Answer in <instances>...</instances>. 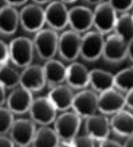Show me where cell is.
Segmentation results:
<instances>
[{"instance_id": "30bf717a", "label": "cell", "mask_w": 133, "mask_h": 147, "mask_svg": "<svg viewBox=\"0 0 133 147\" xmlns=\"http://www.w3.org/2000/svg\"><path fill=\"white\" fill-rule=\"evenodd\" d=\"M36 129V123L31 118L15 119L9 129V137L15 146H28L31 145Z\"/></svg>"}, {"instance_id": "44dd1931", "label": "cell", "mask_w": 133, "mask_h": 147, "mask_svg": "<svg viewBox=\"0 0 133 147\" xmlns=\"http://www.w3.org/2000/svg\"><path fill=\"white\" fill-rule=\"evenodd\" d=\"M74 93L66 84H60L53 88L48 94V98L52 102L58 111H65L71 108Z\"/></svg>"}, {"instance_id": "7402d4cb", "label": "cell", "mask_w": 133, "mask_h": 147, "mask_svg": "<svg viewBox=\"0 0 133 147\" xmlns=\"http://www.w3.org/2000/svg\"><path fill=\"white\" fill-rule=\"evenodd\" d=\"M19 26V12L16 7L5 5L0 8V34L12 36Z\"/></svg>"}, {"instance_id": "cb8c5ba5", "label": "cell", "mask_w": 133, "mask_h": 147, "mask_svg": "<svg viewBox=\"0 0 133 147\" xmlns=\"http://www.w3.org/2000/svg\"><path fill=\"white\" fill-rule=\"evenodd\" d=\"M60 139L55 129L48 125H41L36 129L31 145L33 146H59Z\"/></svg>"}, {"instance_id": "484cf974", "label": "cell", "mask_w": 133, "mask_h": 147, "mask_svg": "<svg viewBox=\"0 0 133 147\" xmlns=\"http://www.w3.org/2000/svg\"><path fill=\"white\" fill-rule=\"evenodd\" d=\"M20 73L8 63L0 65V85L5 89H12L19 86Z\"/></svg>"}, {"instance_id": "ffe728a7", "label": "cell", "mask_w": 133, "mask_h": 147, "mask_svg": "<svg viewBox=\"0 0 133 147\" xmlns=\"http://www.w3.org/2000/svg\"><path fill=\"white\" fill-rule=\"evenodd\" d=\"M42 67L46 86L49 88L65 82L66 66L64 63L52 58L46 60Z\"/></svg>"}, {"instance_id": "277c9868", "label": "cell", "mask_w": 133, "mask_h": 147, "mask_svg": "<svg viewBox=\"0 0 133 147\" xmlns=\"http://www.w3.org/2000/svg\"><path fill=\"white\" fill-rule=\"evenodd\" d=\"M19 12V25L29 33H36L45 24L44 9L37 3L23 5Z\"/></svg>"}, {"instance_id": "5b68a950", "label": "cell", "mask_w": 133, "mask_h": 147, "mask_svg": "<svg viewBox=\"0 0 133 147\" xmlns=\"http://www.w3.org/2000/svg\"><path fill=\"white\" fill-rule=\"evenodd\" d=\"M105 37L97 31H88L81 36L80 57L87 62H95L102 57Z\"/></svg>"}, {"instance_id": "ba28073f", "label": "cell", "mask_w": 133, "mask_h": 147, "mask_svg": "<svg viewBox=\"0 0 133 147\" xmlns=\"http://www.w3.org/2000/svg\"><path fill=\"white\" fill-rule=\"evenodd\" d=\"M93 27L102 34L112 33L117 19L118 13L107 1L96 5L93 11Z\"/></svg>"}, {"instance_id": "6da1fadb", "label": "cell", "mask_w": 133, "mask_h": 147, "mask_svg": "<svg viewBox=\"0 0 133 147\" xmlns=\"http://www.w3.org/2000/svg\"><path fill=\"white\" fill-rule=\"evenodd\" d=\"M56 117L54 129L60 139V146H72V140L78 135L83 119L74 111L68 110Z\"/></svg>"}, {"instance_id": "3957f363", "label": "cell", "mask_w": 133, "mask_h": 147, "mask_svg": "<svg viewBox=\"0 0 133 147\" xmlns=\"http://www.w3.org/2000/svg\"><path fill=\"white\" fill-rule=\"evenodd\" d=\"M9 61L18 68L23 69L32 63L35 56L33 42L29 37H18L9 44Z\"/></svg>"}, {"instance_id": "74e56055", "label": "cell", "mask_w": 133, "mask_h": 147, "mask_svg": "<svg viewBox=\"0 0 133 147\" xmlns=\"http://www.w3.org/2000/svg\"><path fill=\"white\" fill-rule=\"evenodd\" d=\"M126 140L124 142V146L127 147H132L133 146V136L132 135V136H129L126 137Z\"/></svg>"}, {"instance_id": "d6a6232c", "label": "cell", "mask_w": 133, "mask_h": 147, "mask_svg": "<svg viewBox=\"0 0 133 147\" xmlns=\"http://www.w3.org/2000/svg\"><path fill=\"white\" fill-rule=\"evenodd\" d=\"M98 146H121V143H119L118 141L109 139L107 137L106 139H103L102 140L98 142Z\"/></svg>"}, {"instance_id": "d4e9b609", "label": "cell", "mask_w": 133, "mask_h": 147, "mask_svg": "<svg viewBox=\"0 0 133 147\" xmlns=\"http://www.w3.org/2000/svg\"><path fill=\"white\" fill-rule=\"evenodd\" d=\"M113 33L119 36L126 42L133 40V17L129 12L119 14L113 28Z\"/></svg>"}, {"instance_id": "e575fe53", "label": "cell", "mask_w": 133, "mask_h": 147, "mask_svg": "<svg viewBox=\"0 0 133 147\" xmlns=\"http://www.w3.org/2000/svg\"><path fill=\"white\" fill-rule=\"evenodd\" d=\"M28 1L29 0H4L5 4L11 5V6L16 7V8L19 6H23L25 4H27Z\"/></svg>"}, {"instance_id": "4fadbf2b", "label": "cell", "mask_w": 133, "mask_h": 147, "mask_svg": "<svg viewBox=\"0 0 133 147\" xmlns=\"http://www.w3.org/2000/svg\"><path fill=\"white\" fill-rule=\"evenodd\" d=\"M124 108V94L115 88H109L98 94V111L101 114L112 115Z\"/></svg>"}, {"instance_id": "60d3db41", "label": "cell", "mask_w": 133, "mask_h": 147, "mask_svg": "<svg viewBox=\"0 0 133 147\" xmlns=\"http://www.w3.org/2000/svg\"><path fill=\"white\" fill-rule=\"evenodd\" d=\"M60 1L63 2H64L65 4H71V3L75 2L77 0H60Z\"/></svg>"}, {"instance_id": "e0dca14e", "label": "cell", "mask_w": 133, "mask_h": 147, "mask_svg": "<svg viewBox=\"0 0 133 147\" xmlns=\"http://www.w3.org/2000/svg\"><path fill=\"white\" fill-rule=\"evenodd\" d=\"M84 120L86 134L90 136L97 141V143L103 139L109 137L111 129L109 119L107 115L94 114Z\"/></svg>"}, {"instance_id": "f546056e", "label": "cell", "mask_w": 133, "mask_h": 147, "mask_svg": "<svg viewBox=\"0 0 133 147\" xmlns=\"http://www.w3.org/2000/svg\"><path fill=\"white\" fill-rule=\"evenodd\" d=\"M72 146H97V141L92 138L90 136L87 134L83 136H75L72 140Z\"/></svg>"}, {"instance_id": "d6986e66", "label": "cell", "mask_w": 133, "mask_h": 147, "mask_svg": "<svg viewBox=\"0 0 133 147\" xmlns=\"http://www.w3.org/2000/svg\"><path fill=\"white\" fill-rule=\"evenodd\" d=\"M109 119L110 129L118 136L126 138L133 134V116L128 110L119 111Z\"/></svg>"}, {"instance_id": "9c48e42d", "label": "cell", "mask_w": 133, "mask_h": 147, "mask_svg": "<svg viewBox=\"0 0 133 147\" xmlns=\"http://www.w3.org/2000/svg\"><path fill=\"white\" fill-rule=\"evenodd\" d=\"M71 109L82 119L98 111V94L93 89L87 88L81 89L77 94H74Z\"/></svg>"}, {"instance_id": "f1b7e54d", "label": "cell", "mask_w": 133, "mask_h": 147, "mask_svg": "<svg viewBox=\"0 0 133 147\" xmlns=\"http://www.w3.org/2000/svg\"><path fill=\"white\" fill-rule=\"evenodd\" d=\"M107 2L119 14L129 12L133 5V0H108Z\"/></svg>"}, {"instance_id": "83f0119b", "label": "cell", "mask_w": 133, "mask_h": 147, "mask_svg": "<svg viewBox=\"0 0 133 147\" xmlns=\"http://www.w3.org/2000/svg\"><path fill=\"white\" fill-rule=\"evenodd\" d=\"M14 121L15 114L7 107L0 106V134L5 135L9 134Z\"/></svg>"}, {"instance_id": "2e32d148", "label": "cell", "mask_w": 133, "mask_h": 147, "mask_svg": "<svg viewBox=\"0 0 133 147\" xmlns=\"http://www.w3.org/2000/svg\"><path fill=\"white\" fill-rule=\"evenodd\" d=\"M33 93L24 87L18 86L12 89L6 97V107L14 114H24L28 113L33 101Z\"/></svg>"}, {"instance_id": "d590c367", "label": "cell", "mask_w": 133, "mask_h": 147, "mask_svg": "<svg viewBox=\"0 0 133 147\" xmlns=\"http://www.w3.org/2000/svg\"><path fill=\"white\" fill-rule=\"evenodd\" d=\"M127 59L131 61L133 59V40L127 43Z\"/></svg>"}, {"instance_id": "5bb4252c", "label": "cell", "mask_w": 133, "mask_h": 147, "mask_svg": "<svg viewBox=\"0 0 133 147\" xmlns=\"http://www.w3.org/2000/svg\"><path fill=\"white\" fill-rule=\"evenodd\" d=\"M19 86L32 93L42 90L46 86L42 66L31 63L22 69Z\"/></svg>"}, {"instance_id": "ab89813d", "label": "cell", "mask_w": 133, "mask_h": 147, "mask_svg": "<svg viewBox=\"0 0 133 147\" xmlns=\"http://www.w3.org/2000/svg\"><path fill=\"white\" fill-rule=\"evenodd\" d=\"M104 0H85V2H87L88 4L93 5H96L97 4L100 2H103Z\"/></svg>"}, {"instance_id": "8fae6325", "label": "cell", "mask_w": 133, "mask_h": 147, "mask_svg": "<svg viewBox=\"0 0 133 147\" xmlns=\"http://www.w3.org/2000/svg\"><path fill=\"white\" fill-rule=\"evenodd\" d=\"M102 57L112 64L123 62L127 59V42L115 33L109 34L105 38Z\"/></svg>"}, {"instance_id": "603a6c76", "label": "cell", "mask_w": 133, "mask_h": 147, "mask_svg": "<svg viewBox=\"0 0 133 147\" xmlns=\"http://www.w3.org/2000/svg\"><path fill=\"white\" fill-rule=\"evenodd\" d=\"M89 86L96 93L104 92L109 88H114L113 75L101 69H94L90 71Z\"/></svg>"}, {"instance_id": "836d02e7", "label": "cell", "mask_w": 133, "mask_h": 147, "mask_svg": "<svg viewBox=\"0 0 133 147\" xmlns=\"http://www.w3.org/2000/svg\"><path fill=\"white\" fill-rule=\"evenodd\" d=\"M15 144L10 137H8L5 135L0 134V146H14Z\"/></svg>"}, {"instance_id": "4dcf8cb0", "label": "cell", "mask_w": 133, "mask_h": 147, "mask_svg": "<svg viewBox=\"0 0 133 147\" xmlns=\"http://www.w3.org/2000/svg\"><path fill=\"white\" fill-rule=\"evenodd\" d=\"M9 61V45L5 42L0 40V65L7 63Z\"/></svg>"}, {"instance_id": "f35d334b", "label": "cell", "mask_w": 133, "mask_h": 147, "mask_svg": "<svg viewBox=\"0 0 133 147\" xmlns=\"http://www.w3.org/2000/svg\"><path fill=\"white\" fill-rule=\"evenodd\" d=\"M32 1H33V2H35V3H37V4L42 5L48 4V3L51 2V1H53V0H32Z\"/></svg>"}, {"instance_id": "8992f818", "label": "cell", "mask_w": 133, "mask_h": 147, "mask_svg": "<svg viewBox=\"0 0 133 147\" xmlns=\"http://www.w3.org/2000/svg\"><path fill=\"white\" fill-rule=\"evenodd\" d=\"M81 36L71 29L59 34L57 54L62 60L71 63L80 57Z\"/></svg>"}, {"instance_id": "7c38bea8", "label": "cell", "mask_w": 133, "mask_h": 147, "mask_svg": "<svg viewBox=\"0 0 133 147\" xmlns=\"http://www.w3.org/2000/svg\"><path fill=\"white\" fill-rule=\"evenodd\" d=\"M68 8L60 0H53L44 9L45 24L57 31H61L68 25Z\"/></svg>"}, {"instance_id": "1f68e13d", "label": "cell", "mask_w": 133, "mask_h": 147, "mask_svg": "<svg viewBox=\"0 0 133 147\" xmlns=\"http://www.w3.org/2000/svg\"><path fill=\"white\" fill-rule=\"evenodd\" d=\"M125 108H128L129 111H132L133 109V90L129 91L124 94Z\"/></svg>"}, {"instance_id": "7a4b0ae2", "label": "cell", "mask_w": 133, "mask_h": 147, "mask_svg": "<svg viewBox=\"0 0 133 147\" xmlns=\"http://www.w3.org/2000/svg\"><path fill=\"white\" fill-rule=\"evenodd\" d=\"M59 34L51 28H41L35 33L33 42L35 53L43 60L54 58L58 53V44Z\"/></svg>"}, {"instance_id": "ac0fdd59", "label": "cell", "mask_w": 133, "mask_h": 147, "mask_svg": "<svg viewBox=\"0 0 133 147\" xmlns=\"http://www.w3.org/2000/svg\"><path fill=\"white\" fill-rule=\"evenodd\" d=\"M89 76L90 71L83 64L79 62H71L66 66L65 82L72 89L81 90L89 86Z\"/></svg>"}, {"instance_id": "52a82bcc", "label": "cell", "mask_w": 133, "mask_h": 147, "mask_svg": "<svg viewBox=\"0 0 133 147\" xmlns=\"http://www.w3.org/2000/svg\"><path fill=\"white\" fill-rule=\"evenodd\" d=\"M28 113L35 123L50 125L55 120L58 110L48 96H41L33 99Z\"/></svg>"}, {"instance_id": "9a60e30c", "label": "cell", "mask_w": 133, "mask_h": 147, "mask_svg": "<svg viewBox=\"0 0 133 147\" xmlns=\"http://www.w3.org/2000/svg\"><path fill=\"white\" fill-rule=\"evenodd\" d=\"M93 11L83 5H77L68 10V25L79 34L90 31L93 27Z\"/></svg>"}, {"instance_id": "4316f807", "label": "cell", "mask_w": 133, "mask_h": 147, "mask_svg": "<svg viewBox=\"0 0 133 147\" xmlns=\"http://www.w3.org/2000/svg\"><path fill=\"white\" fill-rule=\"evenodd\" d=\"M113 86L115 89L123 94L132 90L133 86L132 67L123 69L113 75Z\"/></svg>"}, {"instance_id": "8d00e7d4", "label": "cell", "mask_w": 133, "mask_h": 147, "mask_svg": "<svg viewBox=\"0 0 133 147\" xmlns=\"http://www.w3.org/2000/svg\"><path fill=\"white\" fill-rule=\"evenodd\" d=\"M5 88L0 85V106L4 105L6 101V92Z\"/></svg>"}]
</instances>
